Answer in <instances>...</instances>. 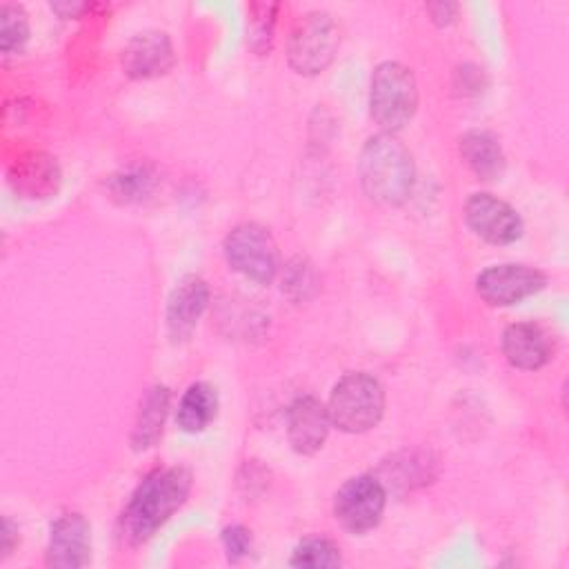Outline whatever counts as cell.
Here are the masks:
<instances>
[{
	"mask_svg": "<svg viewBox=\"0 0 569 569\" xmlns=\"http://www.w3.org/2000/svg\"><path fill=\"white\" fill-rule=\"evenodd\" d=\"M16 545H18V527L11 522V518L4 516L2 531H0V551H2L0 556L7 558L16 549Z\"/></svg>",
	"mask_w": 569,
	"mask_h": 569,
	"instance_id": "cell-25",
	"label": "cell"
},
{
	"mask_svg": "<svg viewBox=\"0 0 569 569\" xmlns=\"http://www.w3.org/2000/svg\"><path fill=\"white\" fill-rule=\"evenodd\" d=\"M224 258L233 271L258 284L273 282L280 267L276 240L258 222H240L227 233Z\"/></svg>",
	"mask_w": 569,
	"mask_h": 569,
	"instance_id": "cell-6",
	"label": "cell"
},
{
	"mask_svg": "<svg viewBox=\"0 0 569 569\" xmlns=\"http://www.w3.org/2000/svg\"><path fill=\"white\" fill-rule=\"evenodd\" d=\"M51 9L53 11H58L62 18H69V16H78L82 9H84V4H51Z\"/></svg>",
	"mask_w": 569,
	"mask_h": 569,
	"instance_id": "cell-26",
	"label": "cell"
},
{
	"mask_svg": "<svg viewBox=\"0 0 569 569\" xmlns=\"http://www.w3.org/2000/svg\"><path fill=\"white\" fill-rule=\"evenodd\" d=\"M29 40V20L22 7L2 4L0 7V49L2 53H13Z\"/></svg>",
	"mask_w": 569,
	"mask_h": 569,
	"instance_id": "cell-21",
	"label": "cell"
},
{
	"mask_svg": "<svg viewBox=\"0 0 569 569\" xmlns=\"http://www.w3.org/2000/svg\"><path fill=\"white\" fill-rule=\"evenodd\" d=\"M338 47L340 29L336 20L325 11H309L296 22L289 36V67L300 76H316L331 64Z\"/></svg>",
	"mask_w": 569,
	"mask_h": 569,
	"instance_id": "cell-5",
	"label": "cell"
},
{
	"mask_svg": "<svg viewBox=\"0 0 569 569\" xmlns=\"http://www.w3.org/2000/svg\"><path fill=\"white\" fill-rule=\"evenodd\" d=\"M9 182L22 198H47L56 193L60 182L58 164L51 156L33 151L16 158L9 169Z\"/></svg>",
	"mask_w": 569,
	"mask_h": 569,
	"instance_id": "cell-15",
	"label": "cell"
},
{
	"mask_svg": "<svg viewBox=\"0 0 569 569\" xmlns=\"http://www.w3.org/2000/svg\"><path fill=\"white\" fill-rule=\"evenodd\" d=\"M291 567H309V569H325V567H340L342 565V556L340 549L327 540V538H307L302 540L291 558H289Z\"/></svg>",
	"mask_w": 569,
	"mask_h": 569,
	"instance_id": "cell-20",
	"label": "cell"
},
{
	"mask_svg": "<svg viewBox=\"0 0 569 569\" xmlns=\"http://www.w3.org/2000/svg\"><path fill=\"white\" fill-rule=\"evenodd\" d=\"M222 545L227 558L231 562H238L251 551V531L242 525H229L222 529Z\"/></svg>",
	"mask_w": 569,
	"mask_h": 569,
	"instance_id": "cell-23",
	"label": "cell"
},
{
	"mask_svg": "<svg viewBox=\"0 0 569 569\" xmlns=\"http://www.w3.org/2000/svg\"><path fill=\"white\" fill-rule=\"evenodd\" d=\"M329 427V411L313 396H300L287 409V440L300 456H313L320 451L327 442Z\"/></svg>",
	"mask_w": 569,
	"mask_h": 569,
	"instance_id": "cell-11",
	"label": "cell"
},
{
	"mask_svg": "<svg viewBox=\"0 0 569 569\" xmlns=\"http://www.w3.org/2000/svg\"><path fill=\"white\" fill-rule=\"evenodd\" d=\"M458 151L462 162L480 180H498L505 173V153L498 138L485 129H471L460 136Z\"/></svg>",
	"mask_w": 569,
	"mask_h": 569,
	"instance_id": "cell-16",
	"label": "cell"
},
{
	"mask_svg": "<svg viewBox=\"0 0 569 569\" xmlns=\"http://www.w3.org/2000/svg\"><path fill=\"white\" fill-rule=\"evenodd\" d=\"M173 62V44L164 31L136 33L122 49V69L133 80H151L164 76Z\"/></svg>",
	"mask_w": 569,
	"mask_h": 569,
	"instance_id": "cell-12",
	"label": "cell"
},
{
	"mask_svg": "<svg viewBox=\"0 0 569 569\" xmlns=\"http://www.w3.org/2000/svg\"><path fill=\"white\" fill-rule=\"evenodd\" d=\"M327 411L331 425L340 431L365 433L373 429L382 418L385 389L373 376L365 371H351L333 385Z\"/></svg>",
	"mask_w": 569,
	"mask_h": 569,
	"instance_id": "cell-4",
	"label": "cell"
},
{
	"mask_svg": "<svg viewBox=\"0 0 569 569\" xmlns=\"http://www.w3.org/2000/svg\"><path fill=\"white\" fill-rule=\"evenodd\" d=\"M49 567L78 569L91 560V525L82 513H64L51 522L44 551Z\"/></svg>",
	"mask_w": 569,
	"mask_h": 569,
	"instance_id": "cell-10",
	"label": "cell"
},
{
	"mask_svg": "<svg viewBox=\"0 0 569 569\" xmlns=\"http://www.w3.org/2000/svg\"><path fill=\"white\" fill-rule=\"evenodd\" d=\"M507 362L522 371H536L551 358V342L542 327L533 322H513L502 331L500 340Z\"/></svg>",
	"mask_w": 569,
	"mask_h": 569,
	"instance_id": "cell-14",
	"label": "cell"
},
{
	"mask_svg": "<svg viewBox=\"0 0 569 569\" xmlns=\"http://www.w3.org/2000/svg\"><path fill=\"white\" fill-rule=\"evenodd\" d=\"M467 227L491 244H511L522 236V218L505 200L491 193H471L465 202Z\"/></svg>",
	"mask_w": 569,
	"mask_h": 569,
	"instance_id": "cell-9",
	"label": "cell"
},
{
	"mask_svg": "<svg viewBox=\"0 0 569 569\" xmlns=\"http://www.w3.org/2000/svg\"><path fill=\"white\" fill-rule=\"evenodd\" d=\"M360 184L369 200L385 207H400L411 196L416 167L409 149L393 133L371 136L358 162Z\"/></svg>",
	"mask_w": 569,
	"mask_h": 569,
	"instance_id": "cell-2",
	"label": "cell"
},
{
	"mask_svg": "<svg viewBox=\"0 0 569 569\" xmlns=\"http://www.w3.org/2000/svg\"><path fill=\"white\" fill-rule=\"evenodd\" d=\"M427 11H429L431 20L438 27H447V24H451L456 20L458 4H453V2H431V4H427Z\"/></svg>",
	"mask_w": 569,
	"mask_h": 569,
	"instance_id": "cell-24",
	"label": "cell"
},
{
	"mask_svg": "<svg viewBox=\"0 0 569 569\" xmlns=\"http://www.w3.org/2000/svg\"><path fill=\"white\" fill-rule=\"evenodd\" d=\"M191 473L184 467H162L144 476L120 516L122 542L136 547L147 542L187 500Z\"/></svg>",
	"mask_w": 569,
	"mask_h": 569,
	"instance_id": "cell-1",
	"label": "cell"
},
{
	"mask_svg": "<svg viewBox=\"0 0 569 569\" xmlns=\"http://www.w3.org/2000/svg\"><path fill=\"white\" fill-rule=\"evenodd\" d=\"M418 109V84L409 67L387 60L371 73L369 113L385 133H396L411 122Z\"/></svg>",
	"mask_w": 569,
	"mask_h": 569,
	"instance_id": "cell-3",
	"label": "cell"
},
{
	"mask_svg": "<svg viewBox=\"0 0 569 569\" xmlns=\"http://www.w3.org/2000/svg\"><path fill=\"white\" fill-rule=\"evenodd\" d=\"M167 411H169V389L162 385H153L151 389H147L140 400V409L131 431V447L136 451H147L158 442L164 427Z\"/></svg>",
	"mask_w": 569,
	"mask_h": 569,
	"instance_id": "cell-17",
	"label": "cell"
},
{
	"mask_svg": "<svg viewBox=\"0 0 569 569\" xmlns=\"http://www.w3.org/2000/svg\"><path fill=\"white\" fill-rule=\"evenodd\" d=\"M209 305V287L200 276H184L167 300V331L173 342L187 340Z\"/></svg>",
	"mask_w": 569,
	"mask_h": 569,
	"instance_id": "cell-13",
	"label": "cell"
},
{
	"mask_svg": "<svg viewBox=\"0 0 569 569\" xmlns=\"http://www.w3.org/2000/svg\"><path fill=\"white\" fill-rule=\"evenodd\" d=\"M109 193L120 202H140L156 187V173L149 167H131L109 178Z\"/></svg>",
	"mask_w": 569,
	"mask_h": 569,
	"instance_id": "cell-19",
	"label": "cell"
},
{
	"mask_svg": "<svg viewBox=\"0 0 569 569\" xmlns=\"http://www.w3.org/2000/svg\"><path fill=\"white\" fill-rule=\"evenodd\" d=\"M547 276L529 264H493L476 278L478 296L491 307H511L525 298L542 291Z\"/></svg>",
	"mask_w": 569,
	"mask_h": 569,
	"instance_id": "cell-8",
	"label": "cell"
},
{
	"mask_svg": "<svg viewBox=\"0 0 569 569\" xmlns=\"http://www.w3.org/2000/svg\"><path fill=\"white\" fill-rule=\"evenodd\" d=\"M218 413V393L209 382H193L178 402L176 422L187 433L204 431Z\"/></svg>",
	"mask_w": 569,
	"mask_h": 569,
	"instance_id": "cell-18",
	"label": "cell"
},
{
	"mask_svg": "<svg viewBox=\"0 0 569 569\" xmlns=\"http://www.w3.org/2000/svg\"><path fill=\"white\" fill-rule=\"evenodd\" d=\"M276 4H253L251 18H249V42L251 47L262 53L271 44V31H273V11Z\"/></svg>",
	"mask_w": 569,
	"mask_h": 569,
	"instance_id": "cell-22",
	"label": "cell"
},
{
	"mask_svg": "<svg viewBox=\"0 0 569 569\" xmlns=\"http://www.w3.org/2000/svg\"><path fill=\"white\" fill-rule=\"evenodd\" d=\"M387 489L385 485L369 473L349 478L333 498L336 520L351 533H365L373 529L385 511Z\"/></svg>",
	"mask_w": 569,
	"mask_h": 569,
	"instance_id": "cell-7",
	"label": "cell"
}]
</instances>
